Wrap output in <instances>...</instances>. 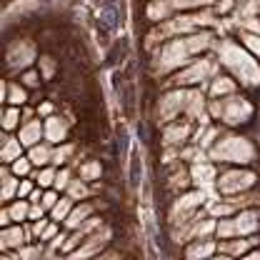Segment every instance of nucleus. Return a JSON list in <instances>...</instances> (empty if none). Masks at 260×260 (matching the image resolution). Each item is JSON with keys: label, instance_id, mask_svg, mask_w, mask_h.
Instances as JSON below:
<instances>
[{"label": "nucleus", "instance_id": "nucleus-1", "mask_svg": "<svg viewBox=\"0 0 260 260\" xmlns=\"http://www.w3.org/2000/svg\"><path fill=\"white\" fill-rule=\"evenodd\" d=\"M128 178H130V188L138 190L140 188V180H143V155L138 148L130 150V170H128Z\"/></svg>", "mask_w": 260, "mask_h": 260}, {"label": "nucleus", "instance_id": "nucleus-2", "mask_svg": "<svg viewBox=\"0 0 260 260\" xmlns=\"http://www.w3.org/2000/svg\"><path fill=\"white\" fill-rule=\"evenodd\" d=\"M105 20L110 23V28L118 25V20H115V8H105Z\"/></svg>", "mask_w": 260, "mask_h": 260}]
</instances>
